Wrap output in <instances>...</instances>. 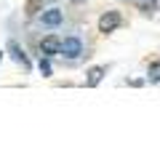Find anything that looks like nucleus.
Listing matches in <instances>:
<instances>
[{
  "mask_svg": "<svg viewBox=\"0 0 160 160\" xmlns=\"http://www.w3.org/2000/svg\"><path fill=\"white\" fill-rule=\"evenodd\" d=\"M147 78H149V83H160V62H152V64H149Z\"/></svg>",
  "mask_w": 160,
  "mask_h": 160,
  "instance_id": "nucleus-7",
  "label": "nucleus"
},
{
  "mask_svg": "<svg viewBox=\"0 0 160 160\" xmlns=\"http://www.w3.org/2000/svg\"><path fill=\"white\" fill-rule=\"evenodd\" d=\"M40 51L43 56H53V53H62V40L56 35H46V38L40 40Z\"/></svg>",
  "mask_w": 160,
  "mask_h": 160,
  "instance_id": "nucleus-2",
  "label": "nucleus"
},
{
  "mask_svg": "<svg viewBox=\"0 0 160 160\" xmlns=\"http://www.w3.org/2000/svg\"><path fill=\"white\" fill-rule=\"evenodd\" d=\"M0 59H3V53H0Z\"/></svg>",
  "mask_w": 160,
  "mask_h": 160,
  "instance_id": "nucleus-11",
  "label": "nucleus"
},
{
  "mask_svg": "<svg viewBox=\"0 0 160 160\" xmlns=\"http://www.w3.org/2000/svg\"><path fill=\"white\" fill-rule=\"evenodd\" d=\"M62 53L67 59H78L80 53H83V43H80L78 38H64V43H62Z\"/></svg>",
  "mask_w": 160,
  "mask_h": 160,
  "instance_id": "nucleus-3",
  "label": "nucleus"
},
{
  "mask_svg": "<svg viewBox=\"0 0 160 160\" xmlns=\"http://www.w3.org/2000/svg\"><path fill=\"white\" fill-rule=\"evenodd\" d=\"M43 24H46V27H59V24H62V11H59V8H48V11H43Z\"/></svg>",
  "mask_w": 160,
  "mask_h": 160,
  "instance_id": "nucleus-4",
  "label": "nucleus"
},
{
  "mask_svg": "<svg viewBox=\"0 0 160 160\" xmlns=\"http://www.w3.org/2000/svg\"><path fill=\"white\" fill-rule=\"evenodd\" d=\"M120 27V13L118 11H107L102 13V19H99V32H115V29Z\"/></svg>",
  "mask_w": 160,
  "mask_h": 160,
  "instance_id": "nucleus-1",
  "label": "nucleus"
},
{
  "mask_svg": "<svg viewBox=\"0 0 160 160\" xmlns=\"http://www.w3.org/2000/svg\"><path fill=\"white\" fill-rule=\"evenodd\" d=\"M133 3H136V8L139 11H155V6H158V0H133Z\"/></svg>",
  "mask_w": 160,
  "mask_h": 160,
  "instance_id": "nucleus-8",
  "label": "nucleus"
},
{
  "mask_svg": "<svg viewBox=\"0 0 160 160\" xmlns=\"http://www.w3.org/2000/svg\"><path fill=\"white\" fill-rule=\"evenodd\" d=\"M38 69H40V75H43V78H48V75L53 72V69H51V62H48V56H43V59H40Z\"/></svg>",
  "mask_w": 160,
  "mask_h": 160,
  "instance_id": "nucleus-9",
  "label": "nucleus"
},
{
  "mask_svg": "<svg viewBox=\"0 0 160 160\" xmlns=\"http://www.w3.org/2000/svg\"><path fill=\"white\" fill-rule=\"evenodd\" d=\"M8 53H11L13 62H19L22 67H29V59H27V53L19 48V43H13V40H11V43H8Z\"/></svg>",
  "mask_w": 160,
  "mask_h": 160,
  "instance_id": "nucleus-5",
  "label": "nucleus"
},
{
  "mask_svg": "<svg viewBox=\"0 0 160 160\" xmlns=\"http://www.w3.org/2000/svg\"><path fill=\"white\" fill-rule=\"evenodd\" d=\"M38 11H40V3H38V0H29V6H27V13H29V16H35Z\"/></svg>",
  "mask_w": 160,
  "mask_h": 160,
  "instance_id": "nucleus-10",
  "label": "nucleus"
},
{
  "mask_svg": "<svg viewBox=\"0 0 160 160\" xmlns=\"http://www.w3.org/2000/svg\"><path fill=\"white\" fill-rule=\"evenodd\" d=\"M102 78H104V67H91V69H88V78H86V86H88V88L99 86Z\"/></svg>",
  "mask_w": 160,
  "mask_h": 160,
  "instance_id": "nucleus-6",
  "label": "nucleus"
}]
</instances>
